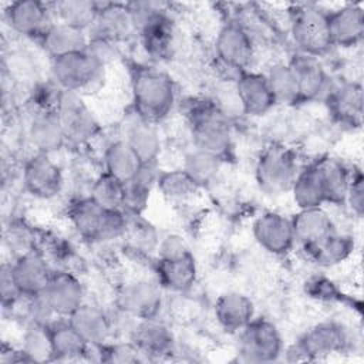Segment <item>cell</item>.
Here are the masks:
<instances>
[{
	"instance_id": "cb8c5ba5",
	"label": "cell",
	"mask_w": 364,
	"mask_h": 364,
	"mask_svg": "<svg viewBox=\"0 0 364 364\" xmlns=\"http://www.w3.org/2000/svg\"><path fill=\"white\" fill-rule=\"evenodd\" d=\"M255 316L253 301L243 293L226 291L215 301V317L222 328L235 333L243 330Z\"/></svg>"
},
{
	"instance_id": "9c48e42d",
	"label": "cell",
	"mask_w": 364,
	"mask_h": 364,
	"mask_svg": "<svg viewBox=\"0 0 364 364\" xmlns=\"http://www.w3.org/2000/svg\"><path fill=\"white\" fill-rule=\"evenodd\" d=\"M283 351V340L277 327L269 320H252L240 330L237 355L243 363H273Z\"/></svg>"
},
{
	"instance_id": "8fae6325",
	"label": "cell",
	"mask_w": 364,
	"mask_h": 364,
	"mask_svg": "<svg viewBox=\"0 0 364 364\" xmlns=\"http://www.w3.org/2000/svg\"><path fill=\"white\" fill-rule=\"evenodd\" d=\"M215 50L219 61L236 71H246L253 58V44L246 28L235 21L226 23L218 33Z\"/></svg>"
},
{
	"instance_id": "ac0fdd59",
	"label": "cell",
	"mask_w": 364,
	"mask_h": 364,
	"mask_svg": "<svg viewBox=\"0 0 364 364\" xmlns=\"http://www.w3.org/2000/svg\"><path fill=\"white\" fill-rule=\"evenodd\" d=\"M43 296L58 317H68L84 303V287L77 276L68 272L51 274Z\"/></svg>"
},
{
	"instance_id": "60d3db41",
	"label": "cell",
	"mask_w": 364,
	"mask_h": 364,
	"mask_svg": "<svg viewBox=\"0 0 364 364\" xmlns=\"http://www.w3.org/2000/svg\"><path fill=\"white\" fill-rule=\"evenodd\" d=\"M156 183L166 198L179 200L189 198L196 192V189H199L183 169H175L158 175Z\"/></svg>"
},
{
	"instance_id": "d6a6232c",
	"label": "cell",
	"mask_w": 364,
	"mask_h": 364,
	"mask_svg": "<svg viewBox=\"0 0 364 364\" xmlns=\"http://www.w3.org/2000/svg\"><path fill=\"white\" fill-rule=\"evenodd\" d=\"M104 165L105 172L122 183L135 178L144 166L142 161L124 139L114 141L107 146L104 152Z\"/></svg>"
},
{
	"instance_id": "9a60e30c",
	"label": "cell",
	"mask_w": 364,
	"mask_h": 364,
	"mask_svg": "<svg viewBox=\"0 0 364 364\" xmlns=\"http://www.w3.org/2000/svg\"><path fill=\"white\" fill-rule=\"evenodd\" d=\"M117 304L121 311L134 318H152L158 314L162 304L161 290L148 280L129 282L119 289Z\"/></svg>"
},
{
	"instance_id": "7dc6e473",
	"label": "cell",
	"mask_w": 364,
	"mask_h": 364,
	"mask_svg": "<svg viewBox=\"0 0 364 364\" xmlns=\"http://www.w3.org/2000/svg\"><path fill=\"white\" fill-rule=\"evenodd\" d=\"M309 293L317 299H333L336 296V289L331 282L316 277L309 282Z\"/></svg>"
},
{
	"instance_id": "44dd1931",
	"label": "cell",
	"mask_w": 364,
	"mask_h": 364,
	"mask_svg": "<svg viewBox=\"0 0 364 364\" xmlns=\"http://www.w3.org/2000/svg\"><path fill=\"white\" fill-rule=\"evenodd\" d=\"M289 65L297 80L300 101L317 100L328 90V74L316 57L300 53L291 58Z\"/></svg>"
},
{
	"instance_id": "8d00e7d4",
	"label": "cell",
	"mask_w": 364,
	"mask_h": 364,
	"mask_svg": "<svg viewBox=\"0 0 364 364\" xmlns=\"http://www.w3.org/2000/svg\"><path fill=\"white\" fill-rule=\"evenodd\" d=\"M100 9L101 4L91 0H63L55 3L58 20L82 31L94 26Z\"/></svg>"
},
{
	"instance_id": "b9f144b4",
	"label": "cell",
	"mask_w": 364,
	"mask_h": 364,
	"mask_svg": "<svg viewBox=\"0 0 364 364\" xmlns=\"http://www.w3.org/2000/svg\"><path fill=\"white\" fill-rule=\"evenodd\" d=\"M23 351L30 357L31 361L51 360L53 353L47 328L33 324V328L27 333L24 338Z\"/></svg>"
},
{
	"instance_id": "603a6c76",
	"label": "cell",
	"mask_w": 364,
	"mask_h": 364,
	"mask_svg": "<svg viewBox=\"0 0 364 364\" xmlns=\"http://www.w3.org/2000/svg\"><path fill=\"white\" fill-rule=\"evenodd\" d=\"M131 343L146 358H159L172 351L173 337L171 330L161 321L152 318L139 320L132 331Z\"/></svg>"
},
{
	"instance_id": "1f68e13d",
	"label": "cell",
	"mask_w": 364,
	"mask_h": 364,
	"mask_svg": "<svg viewBox=\"0 0 364 364\" xmlns=\"http://www.w3.org/2000/svg\"><path fill=\"white\" fill-rule=\"evenodd\" d=\"M354 249V240L350 236L338 235L337 232L328 235L327 237L303 246L307 257L316 264L323 267L336 266L350 257Z\"/></svg>"
},
{
	"instance_id": "f6af8a7d",
	"label": "cell",
	"mask_w": 364,
	"mask_h": 364,
	"mask_svg": "<svg viewBox=\"0 0 364 364\" xmlns=\"http://www.w3.org/2000/svg\"><path fill=\"white\" fill-rule=\"evenodd\" d=\"M346 203L351 208V210L361 218L363 210H364V178L360 171L355 173H351L347 196H346Z\"/></svg>"
},
{
	"instance_id": "f546056e",
	"label": "cell",
	"mask_w": 364,
	"mask_h": 364,
	"mask_svg": "<svg viewBox=\"0 0 364 364\" xmlns=\"http://www.w3.org/2000/svg\"><path fill=\"white\" fill-rule=\"evenodd\" d=\"M41 44L44 50L51 55V58H55L85 50L88 40L85 31L58 21L50 24L41 34Z\"/></svg>"
},
{
	"instance_id": "ab89813d",
	"label": "cell",
	"mask_w": 364,
	"mask_h": 364,
	"mask_svg": "<svg viewBox=\"0 0 364 364\" xmlns=\"http://www.w3.org/2000/svg\"><path fill=\"white\" fill-rule=\"evenodd\" d=\"M90 198L104 208L121 209L124 200V183L104 172L92 183Z\"/></svg>"
},
{
	"instance_id": "83f0119b",
	"label": "cell",
	"mask_w": 364,
	"mask_h": 364,
	"mask_svg": "<svg viewBox=\"0 0 364 364\" xmlns=\"http://www.w3.org/2000/svg\"><path fill=\"white\" fill-rule=\"evenodd\" d=\"M294 239L303 246L316 243L336 232L330 215L321 208L299 209L291 218Z\"/></svg>"
},
{
	"instance_id": "30bf717a",
	"label": "cell",
	"mask_w": 364,
	"mask_h": 364,
	"mask_svg": "<svg viewBox=\"0 0 364 364\" xmlns=\"http://www.w3.org/2000/svg\"><path fill=\"white\" fill-rule=\"evenodd\" d=\"M57 97L54 112L58 115L67 139L84 142L95 135L98 124L77 92L64 91Z\"/></svg>"
},
{
	"instance_id": "2e32d148",
	"label": "cell",
	"mask_w": 364,
	"mask_h": 364,
	"mask_svg": "<svg viewBox=\"0 0 364 364\" xmlns=\"http://www.w3.org/2000/svg\"><path fill=\"white\" fill-rule=\"evenodd\" d=\"M13 280L24 297L41 294L51 279V269L46 259L36 250L23 252L13 264H10Z\"/></svg>"
},
{
	"instance_id": "836d02e7",
	"label": "cell",
	"mask_w": 364,
	"mask_h": 364,
	"mask_svg": "<svg viewBox=\"0 0 364 364\" xmlns=\"http://www.w3.org/2000/svg\"><path fill=\"white\" fill-rule=\"evenodd\" d=\"M30 141L38 152L50 154L67 139L58 115L54 111H46L34 118L30 125Z\"/></svg>"
},
{
	"instance_id": "7402d4cb",
	"label": "cell",
	"mask_w": 364,
	"mask_h": 364,
	"mask_svg": "<svg viewBox=\"0 0 364 364\" xmlns=\"http://www.w3.org/2000/svg\"><path fill=\"white\" fill-rule=\"evenodd\" d=\"M124 139L145 165H152L161 152V138L155 124L134 114L125 121Z\"/></svg>"
},
{
	"instance_id": "d6986e66",
	"label": "cell",
	"mask_w": 364,
	"mask_h": 364,
	"mask_svg": "<svg viewBox=\"0 0 364 364\" xmlns=\"http://www.w3.org/2000/svg\"><path fill=\"white\" fill-rule=\"evenodd\" d=\"M328 30L333 47L357 46L364 36V11L358 4H346L328 11Z\"/></svg>"
},
{
	"instance_id": "f35d334b",
	"label": "cell",
	"mask_w": 364,
	"mask_h": 364,
	"mask_svg": "<svg viewBox=\"0 0 364 364\" xmlns=\"http://www.w3.org/2000/svg\"><path fill=\"white\" fill-rule=\"evenodd\" d=\"M220 158L205 151L195 149L185 156L182 169L189 175L198 188H202L208 186L216 179L220 171Z\"/></svg>"
},
{
	"instance_id": "8992f818",
	"label": "cell",
	"mask_w": 364,
	"mask_h": 364,
	"mask_svg": "<svg viewBox=\"0 0 364 364\" xmlns=\"http://www.w3.org/2000/svg\"><path fill=\"white\" fill-rule=\"evenodd\" d=\"M299 171L296 154L284 145L273 144L260 154L255 176L263 192L279 195L290 191Z\"/></svg>"
},
{
	"instance_id": "ee69618b",
	"label": "cell",
	"mask_w": 364,
	"mask_h": 364,
	"mask_svg": "<svg viewBox=\"0 0 364 364\" xmlns=\"http://www.w3.org/2000/svg\"><path fill=\"white\" fill-rule=\"evenodd\" d=\"M30 301H28V316L33 321L34 326H38V327H50L55 320L54 317H58L55 314V311L51 309V306L48 304V301L46 300V297L41 294H37V296H33V297H28Z\"/></svg>"
},
{
	"instance_id": "bcb514c9",
	"label": "cell",
	"mask_w": 364,
	"mask_h": 364,
	"mask_svg": "<svg viewBox=\"0 0 364 364\" xmlns=\"http://www.w3.org/2000/svg\"><path fill=\"white\" fill-rule=\"evenodd\" d=\"M0 291H1V300H3V304L7 306V304H13L14 300L21 296L14 280H13V276H11V269L10 266H3L1 267V279H0Z\"/></svg>"
},
{
	"instance_id": "52a82bcc",
	"label": "cell",
	"mask_w": 364,
	"mask_h": 364,
	"mask_svg": "<svg viewBox=\"0 0 364 364\" xmlns=\"http://www.w3.org/2000/svg\"><path fill=\"white\" fill-rule=\"evenodd\" d=\"M347 343V330L340 323L323 321L313 326L291 344L286 351V357L289 361H311L343 351Z\"/></svg>"
},
{
	"instance_id": "277c9868",
	"label": "cell",
	"mask_w": 364,
	"mask_h": 364,
	"mask_svg": "<svg viewBox=\"0 0 364 364\" xmlns=\"http://www.w3.org/2000/svg\"><path fill=\"white\" fill-rule=\"evenodd\" d=\"M159 283L172 291L189 290L196 280V262L182 237L168 235L159 245L156 262Z\"/></svg>"
},
{
	"instance_id": "ffe728a7",
	"label": "cell",
	"mask_w": 364,
	"mask_h": 364,
	"mask_svg": "<svg viewBox=\"0 0 364 364\" xmlns=\"http://www.w3.org/2000/svg\"><path fill=\"white\" fill-rule=\"evenodd\" d=\"M91 30L94 31V38L117 43L131 36L136 30V24L129 6L109 3L101 6Z\"/></svg>"
},
{
	"instance_id": "d590c367",
	"label": "cell",
	"mask_w": 364,
	"mask_h": 364,
	"mask_svg": "<svg viewBox=\"0 0 364 364\" xmlns=\"http://www.w3.org/2000/svg\"><path fill=\"white\" fill-rule=\"evenodd\" d=\"M158 175L155 172V164L145 165L141 168L138 175L124 183V200L122 208L132 213H141L149 199L151 188L156 182Z\"/></svg>"
},
{
	"instance_id": "d4e9b609",
	"label": "cell",
	"mask_w": 364,
	"mask_h": 364,
	"mask_svg": "<svg viewBox=\"0 0 364 364\" xmlns=\"http://www.w3.org/2000/svg\"><path fill=\"white\" fill-rule=\"evenodd\" d=\"M67 320L91 347L105 344L111 336V323L98 306L84 301L67 317Z\"/></svg>"
},
{
	"instance_id": "7a4b0ae2",
	"label": "cell",
	"mask_w": 364,
	"mask_h": 364,
	"mask_svg": "<svg viewBox=\"0 0 364 364\" xmlns=\"http://www.w3.org/2000/svg\"><path fill=\"white\" fill-rule=\"evenodd\" d=\"M188 121L196 149L212 154L220 159L232 151V129L229 115L213 101L192 102Z\"/></svg>"
},
{
	"instance_id": "7bdbcfd3",
	"label": "cell",
	"mask_w": 364,
	"mask_h": 364,
	"mask_svg": "<svg viewBox=\"0 0 364 364\" xmlns=\"http://www.w3.org/2000/svg\"><path fill=\"white\" fill-rule=\"evenodd\" d=\"M101 360L107 363H135L142 358L138 348L132 344H102L100 347Z\"/></svg>"
},
{
	"instance_id": "7c38bea8",
	"label": "cell",
	"mask_w": 364,
	"mask_h": 364,
	"mask_svg": "<svg viewBox=\"0 0 364 364\" xmlns=\"http://www.w3.org/2000/svg\"><path fill=\"white\" fill-rule=\"evenodd\" d=\"M23 183L33 196L50 199L60 193L63 188V173L48 154L37 152L24 165Z\"/></svg>"
},
{
	"instance_id": "f1b7e54d",
	"label": "cell",
	"mask_w": 364,
	"mask_h": 364,
	"mask_svg": "<svg viewBox=\"0 0 364 364\" xmlns=\"http://www.w3.org/2000/svg\"><path fill=\"white\" fill-rule=\"evenodd\" d=\"M47 331L53 353L51 360H80L91 347L68 320L54 321L50 327H47Z\"/></svg>"
},
{
	"instance_id": "74e56055",
	"label": "cell",
	"mask_w": 364,
	"mask_h": 364,
	"mask_svg": "<svg viewBox=\"0 0 364 364\" xmlns=\"http://www.w3.org/2000/svg\"><path fill=\"white\" fill-rule=\"evenodd\" d=\"M276 104H294L300 101V92L296 75L289 64H273L264 74Z\"/></svg>"
},
{
	"instance_id": "5b68a950",
	"label": "cell",
	"mask_w": 364,
	"mask_h": 364,
	"mask_svg": "<svg viewBox=\"0 0 364 364\" xmlns=\"http://www.w3.org/2000/svg\"><path fill=\"white\" fill-rule=\"evenodd\" d=\"M68 215L75 230L88 240L114 239L125 230L121 209L104 208L90 196L74 202Z\"/></svg>"
},
{
	"instance_id": "e0dca14e",
	"label": "cell",
	"mask_w": 364,
	"mask_h": 364,
	"mask_svg": "<svg viewBox=\"0 0 364 364\" xmlns=\"http://www.w3.org/2000/svg\"><path fill=\"white\" fill-rule=\"evenodd\" d=\"M235 90L240 108L247 115H263L276 105L264 74L242 71L235 81Z\"/></svg>"
},
{
	"instance_id": "6da1fadb",
	"label": "cell",
	"mask_w": 364,
	"mask_h": 364,
	"mask_svg": "<svg viewBox=\"0 0 364 364\" xmlns=\"http://www.w3.org/2000/svg\"><path fill=\"white\" fill-rule=\"evenodd\" d=\"M131 90L135 114L152 124L162 121L175 104L176 90L172 78L152 67L132 68Z\"/></svg>"
},
{
	"instance_id": "e575fe53",
	"label": "cell",
	"mask_w": 364,
	"mask_h": 364,
	"mask_svg": "<svg viewBox=\"0 0 364 364\" xmlns=\"http://www.w3.org/2000/svg\"><path fill=\"white\" fill-rule=\"evenodd\" d=\"M323 178L326 200L328 203H346L351 173L344 164L333 158H323L316 162Z\"/></svg>"
},
{
	"instance_id": "4fadbf2b",
	"label": "cell",
	"mask_w": 364,
	"mask_h": 364,
	"mask_svg": "<svg viewBox=\"0 0 364 364\" xmlns=\"http://www.w3.org/2000/svg\"><path fill=\"white\" fill-rule=\"evenodd\" d=\"M131 10L136 28L141 31L142 44L146 53L156 58L165 57L173 41L172 21L164 13L156 10Z\"/></svg>"
},
{
	"instance_id": "4dcf8cb0",
	"label": "cell",
	"mask_w": 364,
	"mask_h": 364,
	"mask_svg": "<svg viewBox=\"0 0 364 364\" xmlns=\"http://www.w3.org/2000/svg\"><path fill=\"white\" fill-rule=\"evenodd\" d=\"M290 192L299 209L318 208L327 203L321 172L316 162L299 171Z\"/></svg>"
},
{
	"instance_id": "ba28073f",
	"label": "cell",
	"mask_w": 364,
	"mask_h": 364,
	"mask_svg": "<svg viewBox=\"0 0 364 364\" xmlns=\"http://www.w3.org/2000/svg\"><path fill=\"white\" fill-rule=\"evenodd\" d=\"M104 67L105 64L85 48L53 58L51 71L61 90L80 92L101 78Z\"/></svg>"
},
{
	"instance_id": "484cf974",
	"label": "cell",
	"mask_w": 364,
	"mask_h": 364,
	"mask_svg": "<svg viewBox=\"0 0 364 364\" xmlns=\"http://www.w3.org/2000/svg\"><path fill=\"white\" fill-rule=\"evenodd\" d=\"M328 108L341 124L360 127L363 121V87L358 82H343L328 92Z\"/></svg>"
},
{
	"instance_id": "4316f807",
	"label": "cell",
	"mask_w": 364,
	"mask_h": 364,
	"mask_svg": "<svg viewBox=\"0 0 364 364\" xmlns=\"http://www.w3.org/2000/svg\"><path fill=\"white\" fill-rule=\"evenodd\" d=\"M10 27L24 36L43 34L50 24L47 6L37 0H18L11 3L6 10Z\"/></svg>"
},
{
	"instance_id": "5bb4252c",
	"label": "cell",
	"mask_w": 364,
	"mask_h": 364,
	"mask_svg": "<svg viewBox=\"0 0 364 364\" xmlns=\"http://www.w3.org/2000/svg\"><path fill=\"white\" fill-rule=\"evenodd\" d=\"M256 242L272 255H286L296 243L291 219L279 212H264L253 223Z\"/></svg>"
},
{
	"instance_id": "3957f363",
	"label": "cell",
	"mask_w": 364,
	"mask_h": 364,
	"mask_svg": "<svg viewBox=\"0 0 364 364\" xmlns=\"http://www.w3.org/2000/svg\"><path fill=\"white\" fill-rule=\"evenodd\" d=\"M291 37L301 54L318 57L333 47L328 30V11L321 7L304 3L290 9Z\"/></svg>"
}]
</instances>
